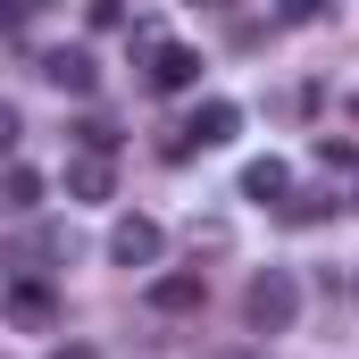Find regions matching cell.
I'll use <instances>...</instances> for the list:
<instances>
[{
  "instance_id": "cell-1",
  "label": "cell",
  "mask_w": 359,
  "mask_h": 359,
  "mask_svg": "<svg viewBox=\"0 0 359 359\" xmlns=\"http://www.w3.org/2000/svg\"><path fill=\"white\" fill-rule=\"evenodd\" d=\"M243 318H251V334H284V326L301 318V284H292V268H259V276H251Z\"/></svg>"
},
{
  "instance_id": "cell-2",
  "label": "cell",
  "mask_w": 359,
  "mask_h": 359,
  "mask_svg": "<svg viewBox=\"0 0 359 359\" xmlns=\"http://www.w3.org/2000/svg\"><path fill=\"white\" fill-rule=\"evenodd\" d=\"M134 50L151 59V92H192V84H201V50H192V42H159V34L142 25Z\"/></svg>"
},
{
  "instance_id": "cell-3",
  "label": "cell",
  "mask_w": 359,
  "mask_h": 359,
  "mask_svg": "<svg viewBox=\"0 0 359 359\" xmlns=\"http://www.w3.org/2000/svg\"><path fill=\"white\" fill-rule=\"evenodd\" d=\"M234 134H243V109H234V100H201V109L176 126L168 159H184V151H217V142H234Z\"/></svg>"
},
{
  "instance_id": "cell-4",
  "label": "cell",
  "mask_w": 359,
  "mask_h": 359,
  "mask_svg": "<svg viewBox=\"0 0 359 359\" xmlns=\"http://www.w3.org/2000/svg\"><path fill=\"white\" fill-rule=\"evenodd\" d=\"M159 251H168V234H159L151 217H117V226H109V259H117V268H159Z\"/></svg>"
},
{
  "instance_id": "cell-5",
  "label": "cell",
  "mask_w": 359,
  "mask_h": 359,
  "mask_svg": "<svg viewBox=\"0 0 359 359\" xmlns=\"http://www.w3.org/2000/svg\"><path fill=\"white\" fill-rule=\"evenodd\" d=\"M8 326H17V334H50V326H59V301H50V284L17 276V284H8Z\"/></svg>"
},
{
  "instance_id": "cell-6",
  "label": "cell",
  "mask_w": 359,
  "mask_h": 359,
  "mask_svg": "<svg viewBox=\"0 0 359 359\" xmlns=\"http://www.w3.org/2000/svg\"><path fill=\"white\" fill-rule=\"evenodd\" d=\"M201 301H209V276H201V268L151 276V309H159V318H184V309H201Z\"/></svg>"
},
{
  "instance_id": "cell-7",
  "label": "cell",
  "mask_w": 359,
  "mask_h": 359,
  "mask_svg": "<svg viewBox=\"0 0 359 359\" xmlns=\"http://www.w3.org/2000/svg\"><path fill=\"white\" fill-rule=\"evenodd\" d=\"M109 192H117L109 151H76V159H67V201H109Z\"/></svg>"
},
{
  "instance_id": "cell-8",
  "label": "cell",
  "mask_w": 359,
  "mask_h": 359,
  "mask_svg": "<svg viewBox=\"0 0 359 359\" xmlns=\"http://www.w3.org/2000/svg\"><path fill=\"white\" fill-rule=\"evenodd\" d=\"M42 76H50L59 92H76V100H84V92L100 84V67H92V50H76V42H67V50H50V59H42Z\"/></svg>"
},
{
  "instance_id": "cell-9",
  "label": "cell",
  "mask_w": 359,
  "mask_h": 359,
  "mask_svg": "<svg viewBox=\"0 0 359 359\" xmlns=\"http://www.w3.org/2000/svg\"><path fill=\"white\" fill-rule=\"evenodd\" d=\"M284 192H292V168L284 159H251L243 168V201H284Z\"/></svg>"
},
{
  "instance_id": "cell-10",
  "label": "cell",
  "mask_w": 359,
  "mask_h": 359,
  "mask_svg": "<svg viewBox=\"0 0 359 359\" xmlns=\"http://www.w3.org/2000/svg\"><path fill=\"white\" fill-rule=\"evenodd\" d=\"M0 192H8V209H17V217H34V209H42V176H34L25 159L8 168V184H0Z\"/></svg>"
},
{
  "instance_id": "cell-11",
  "label": "cell",
  "mask_w": 359,
  "mask_h": 359,
  "mask_svg": "<svg viewBox=\"0 0 359 359\" xmlns=\"http://www.w3.org/2000/svg\"><path fill=\"white\" fill-rule=\"evenodd\" d=\"M276 17H284V25H326L334 0H276Z\"/></svg>"
},
{
  "instance_id": "cell-12",
  "label": "cell",
  "mask_w": 359,
  "mask_h": 359,
  "mask_svg": "<svg viewBox=\"0 0 359 359\" xmlns=\"http://www.w3.org/2000/svg\"><path fill=\"white\" fill-rule=\"evenodd\" d=\"M76 151H117V126H109V117H84V126H76Z\"/></svg>"
},
{
  "instance_id": "cell-13",
  "label": "cell",
  "mask_w": 359,
  "mask_h": 359,
  "mask_svg": "<svg viewBox=\"0 0 359 359\" xmlns=\"http://www.w3.org/2000/svg\"><path fill=\"white\" fill-rule=\"evenodd\" d=\"M92 25H100V34H117V25H126V0H92Z\"/></svg>"
},
{
  "instance_id": "cell-14",
  "label": "cell",
  "mask_w": 359,
  "mask_h": 359,
  "mask_svg": "<svg viewBox=\"0 0 359 359\" xmlns=\"http://www.w3.org/2000/svg\"><path fill=\"white\" fill-rule=\"evenodd\" d=\"M50 359H100V351H92V343H59Z\"/></svg>"
}]
</instances>
